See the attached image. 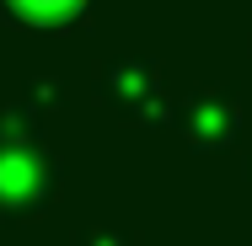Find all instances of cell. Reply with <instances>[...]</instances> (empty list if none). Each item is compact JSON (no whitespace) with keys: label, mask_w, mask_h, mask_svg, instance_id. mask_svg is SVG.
Masks as SVG:
<instances>
[{"label":"cell","mask_w":252,"mask_h":246,"mask_svg":"<svg viewBox=\"0 0 252 246\" xmlns=\"http://www.w3.org/2000/svg\"><path fill=\"white\" fill-rule=\"evenodd\" d=\"M27 5H43V11H54V5H75V0H27Z\"/></svg>","instance_id":"6da1fadb"}]
</instances>
